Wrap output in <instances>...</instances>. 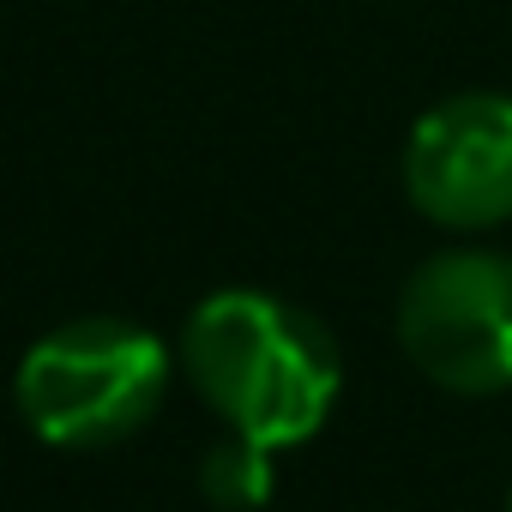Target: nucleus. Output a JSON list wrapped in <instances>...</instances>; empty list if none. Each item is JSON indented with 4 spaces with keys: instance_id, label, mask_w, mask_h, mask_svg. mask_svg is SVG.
Segmentation results:
<instances>
[{
    "instance_id": "nucleus-4",
    "label": "nucleus",
    "mask_w": 512,
    "mask_h": 512,
    "mask_svg": "<svg viewBox=\"0 0 512 512\" xmlns=\"http://www.w3.org/2000/svg\"><path fill=\"white\" fill-rule=\"evenodd\" d=\"M410 205L440 229H494L512 217V97L458 91L434 103L404 145Z\"/></svg>"
},
{
    "instance_id": "nucleus-3",
    "label": "nucleus",
    "mask_w": 512,
    "mask_h": 512,
    "mask_svg": "<svg viewBox=\"0 0 512 512\" xmlns=\"http://www.w3.org/2000/svg\"><path fill=\"white\" fill-rule=\"evenodd\" d=\"M404 356L446 392L488 398L512 386V253L452 247L422 260L398 296Z\"/></svg>"
},
{
    "instance_id": "nucleus-5",
    "label": "nucleus",
    "mask_w": 512,
    "mask_h": 512,
    "mask_svg": "<svg viewBox=\"0 0 512 512\" xmlns=\"http://www.w3.org/2000/svg\"><path fill=\"white\" fill-rule=\"evenodd\" d=\"M199 494L223 512H253L272 500V446L247 440V434H229L217 446H205L199 458Z\"/></svg>"
},
{
    "instance_id": "nucleus-1",
    "label": "nucleus",
    "mask_w": 512,
    "mask_h": 512,
    "mask_svg": "<svg viewBox=\"0 0 512 512\" xmlns=\"http://www.w3.org/2000/svg\"><path fill=\"white\" fill-rule=\"evenodd\" d=\"M181 374L193 392L260 446L308 440L344 386L326 320L266 290H217L181 326Z\"/></svg>"
},
{
    "instance_id": "nucleus-2",
    "label": "nucleus",
    "mask_w": 512,
    "mask_h": 512,
    "mask_svg": "<svg viewBox=\"0 0 512 512\" xmlns=\"http://www.w3.org/2000/svg\"><path fill=\"white\" fill-rule=\"evenodd\" d=\"M169 392V350L139 320L85 314L37 338L19 362V410L49 446L103 452L133 440Z\"/></svg>"
}]
</instances>
